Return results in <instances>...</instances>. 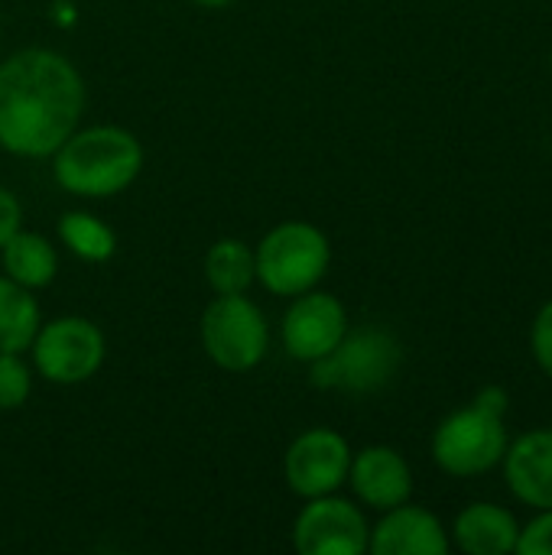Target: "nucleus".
I'll return each mask as SVG.
<instances>
[{
	"instance_id": "1",
	"label": "nucleus",
	"mask_w": 552,
	"mask_h": 555,
	"mask_svg": "<svg viewBox=\"0 0 552 555\" xmlns=\"http://www.w3.org/2000/svg\"><path fill=\"white\" fill-rule=\"evenodd\" d=\"M85 111L81 72L55 49H20L0 62V150L49 159Z\"/></svg>"
},
{
	"instance_id": "2",
	"label": "nucleus",
	"mask_w": 552,
	"mask_h": 555,
	"mask_svg": "<svg viewBox=\"0 0 552 555\" xmlns=\"http://www.w3.org/2000/svg\"><path fill=\"white\" fill-rule=\"evenodd\" d=\"M140 169H143V143L117 124L78 127L52 153V176L59 189L78 198L120 195L137 182Z\"/></svg>"
},
{
	"instance_id": "3",
	"label": "nucleus",
	"mask_w": 552,
	"mask_h": 555,
	"mask_svg": "<svg viewBox=\"0 0 552 555\" xmlns=\"http://www.w3.org/2000/svg\"><path fill=\"white\" fill-rule=\"evenodd\" d=\"M508 393L485 387L475 403L449 413L433 433V462L452 478H478L501 465L508 452Z\"/></svg>"
},
{
	"instance_id": "4",
	"label": "nucleus",
	"mask_w": 552,
	"mask_h": 555,
	"mask_svg": "<svg viewBox=\"0 0 552 555\" xmlns=\"http://www.w3.org/2000/svg\"><path fill=\"white\" fill-rule=\"evenodd\" d=\"M257 283L273 296H299L316 289L332 267V244L309 221H283L264 234L254 250Z\"/></svg>"
},
{
	"instance_id": "5",
	"label": "nucleus",
	"mask_w": 552,
	"mask_h": 555,
	"mask_svg": "<svg viewBox=\"0 0 552 555\" xmlns=\"http://www.w3.org/2000/svg\"><path fill=\"white\" fill-rule=\"evenodd\" d=\"M198 338L208 361L231 374L254 371L270 351V325L260 306L244 293L211 299L202 312Z\"/></svg>"
},
{
	"instance_id": "6",
	"label": "nucleus",
	"mask_w": 552,
	"mask_h": 555,
	"mask_svg": "<svg viewBox=\"0 0 552 555\" xmlns=\"http://www.w3.org/2000/svg\"><path fill=\"white\" fill-rule=\"evenodd\" d=\"M400 371V345L384 328L345 332V338L319 361H312V387L342 393H374Z\"/></svg>"
},
{
	"instance_id": "7",
	"label": "nucleus",
	"mask_w": 552,
	"mask_h": 555,
	"mask_svg": "<svg viewBox=\"0 0 552 555\" xmlns=\"http://www.w3.org/2000/svg\"><path fill=\"white\" fill-rule=\"evenodd\" d=\"M29 351H33V371L42 380L59 387H75L101 371L107 358V341L91 319L59 315L39 325Z\"/></svg>"
},
{
	"instance_id": "8",
	"label": "nucleus",
	"mask_w": 552,
	"mask_h": 555,
	"mask_svg": "<svg viewBox=\"0 0 552 555\" xmlns=\"http://www.w3.org/2000/svg\"><path fill=\"white\" fill-rule=\"evenodd\" d=\"M371 524L361 504L338 494L309 498L293 524V546L299 555H361L368 553Z\"/></svg>"
},
{
	"instance_id": "9",
	"label": "nucleus",
	"mask_w": 552,
	"mask_h": 555,
	"mask_svg": "<svg viewBox=\"0 0 552 555\" xmlns=\"http://www.w3.org/2000/svg\"><path fill=\"white\" fill-rule=\"evenodd\" d=\"M351 455L355 452L342 433L329 426L306 429L286 449V459H283L286 488L303 501L335 494L342 485H348Z\"/></svg>"
},
{
	"instance_id": "10",
	"label": "nucleus",
	"mask_w": 552,
	"mask_h": 555,
	"mask_svg": "<svg viewBox=\"0 0 552 555\" xmlns=\"http://www.w3.org/2000/svg\"><path fill=\"white\" fill-rule=\"evenodd\" d=\"M348 332V312L338 296L316 289H306L293 296L290 309L280 322V338L290 358L312 364L325 358Z\"/></svg>"
},
{
	"instance_id": "11",
	"label": "nucleus",
	"mask_w": 552,
	"mask_h": 555,
	"mask_svg": "<svg viewBox=\"0 0 552 555\" xmlns=\"http://www.w3.org/2000/svg\"><path fill=\"white\" fill-rule=\"evenodd\" d=\"M348 485L361 507L368 511H390L413 498V472L410 462L394 446H364L351 455Z\"/></svg>"
},
{
	"instance_id": "12",
	"label": "nucleus",
	"mask_w": 552,
	"mask_h": 555,
	"mask_svg": "<svg viewBox=\"0 0 552 555\" xmlns=\"http://www.w3.org/2000/svg\"><path fill=\"white\" fill-rule=\"evenodd\" d=\"M449 550L452 540L442 520L410 501L384 511L368 540V553L374 555H446Z\"/></svg>"
},
{
	"instance_id": "13",
	"label": "nucleus",
	"mask_w": 552,
	"mask_h": 555,
	"mask_svg": "<svg viewBox=\"0 0 552 555\" xmlns=\"http://www.w3.org/2000/svg\"><path fill=\"white\" fill-rule=\"evenodd\" d=\"M508 491L530 511L552 507V429H530L508 442L501 459Z\"/></svg>"
},
{
	"instance_id": "14",
	"label": "nucleus",
	"mask_w": 552,
	"mask_h": 555,
	"mask_svg": "<svg viewBox=\"0 0 552 555\" xmlns=\"http://www.w3.org/2000/svg\"><path fill=\"white\" fill-rule=\"evenodd\" d=\"M449 540H452V546H459L462 553L468 555L517 553L521 524L508 507L475 501V504H468L465 511L455 514Z\"/></svg>"
},
{
	"instance_id": "15",
	"label": "nucleus",
	"mask_w": 552,
	"mask_h": 555,
	"mask_svg": "<svg viewBox=\"0 0 552 555\" xmlns=\"http://www.w3.org/2000/svg\"><path fill=\"white\" fill-rule=\"evenodd\" d=\"M0 267H3V276H10L13 283L36 293V289H46L55 280L59 254H55V244L46 234L16 228L0 244Z\"/></svg>"
},
{
	"instance_id": "16",
	"label": "nucleus",
	"mask_w": 552,
	"mask_h": 555,
	"mask_svg": "<svg viewBox=\"0 0 552 555\" xmlns=\"http://www.w3.org/2000/svg\"><path fill=\"white\" fill-rule=\"evenodd\" d=\"M39 325H42V312L33 289L0 273V351H16V354L29 351Z\"/></svg>"
},
{
	"instance_id": "17",
	"label": "nucleus",
	"mask_w": 552,
	"mask_h": 555,
	"mask_svg": "<svg viewBox=\"0 0 552 555\" xmlns=\"http://www.w3.org/2000/svg\"><path fill=\"white\" fill-rule=\"evenodd\" d=\"M205 283L218 296L247 293L257 283V263L254 250L238 237H221L205 254Z\"/></svg>"
},
{
	"instance_id": "18",
	"label": "nucleus",
	"mask_w": 552,
	"mask_h": 555,
	"mask_svg": "<svg viewBox=\"0 0 552 555\" xmlns=\"http://www.w3.org/2000/svg\"><path fill=\"white\" fill-rule=\"evenodd\" d=\"M59 241L88 263H104L117 250V234L91 211H65L59 218Z\"/></svg>"
},
{
	"instance_id": "19",
	"label": "nucleus",
	"mask_w": 552,
	"mask_h": 555,
	"mask_svg": "<svg viewBox=\"0 0 552 555\" xmlns=\"http://www.w3.org/2000/svg\"><path fill=\"white\" fill-rule=\"evenodd\" d=\"M33 371L16 351H0V413L20 410L29 400Z\"/></svg>"
},
{
	"instance_id": "20",
	"label": "nucleus",
	"mask_w": 552,
	"mask_h": 555,
	"mask_svg": "<svg viewBox=\"0 0 552 555\" xmlns=\"http://www.w3.org/2000/svg\"><path fill=\"white\" fill-rule=\"evenodd\" d=\"M517 553L552 555V507H547V511H537V517H534L527 527H521Z\"/></svg>"
},
{
	"instance_id": "21",
	"label": "nucleus",
	"mask_w": 552,
	"mask_h": 555,
	"mask_svg": "<svg viewBox=\"0 0 552 555\" xmlns=\"http://www.w3.org/2000/svg\"><path fill=\"white\" fill-rule=\"evenodd\" d=\"M530 351H534L537 367L552 380V299L550 302H543V309H540L537 319H534V328H530Z\"/></svg>"
},
{
	"instance_id": "22",
	"label": "nucleus",
	"mask_w": 552,
	"mask_h": 555,
	"mask_svg": "<svg viewBox=\"0 0 552 555\" xmlns=\"http://www.w3.org/2000/svg\"><path fill=\"white\" fill-rule=\"evenodd\" d=\"M23 221V208H20V198L0 182V244L16 231V228H23L20 224Z\"/></svg>"
},
{
	"instance_id": "23",
	"label": "nucleus",
	"mask_w": 552,
	"mask_h": 555,
	"mask_svg": "<svg viewBox=\"0 0 552 555\" xmlns=\"http://www.w3.org/2000/svg\"><path fill=\"white\" fill-rule=\"evenodd\" d=\"M192 3H198V7H205V10H221V7H228V3H234V0H192Z\"/></svg>"
},
{
	"instance_id": "24",
	"label": "nucleus",
	"mask_w": 552,
	"mask_h": 555,
	"mask_svg": "<svg viewBox=\"0 0 552 555\" xmlns=\"http://www.w3.org/2000/svg\"><path fill=\"white\" fill-rule=\"evenodd\" d=\"M550 68H552V46H550Z\"/></svg>"
}]
</instances>
